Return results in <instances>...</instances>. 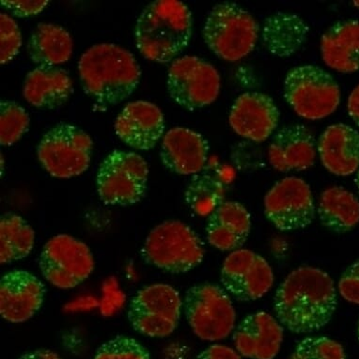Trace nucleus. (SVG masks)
<instances>
[{
	"label": "nucleus",
	"instance_id": "f257e3e1",
	"mask_svg": "<svg viewBox=\"0 0 359 359\" xmlns=\"http://www.w3.org/2000/svg\"><path fill=\"white\" fill-rule=\"evenodd\" d=\"M336 308L335 284L327 273L316 267L302 266L290 273L274 298L278 322L294 334L325 327Z\"/></svg>",
	"mask_w": 359,
	"mask_h": 359
},
{
	"label": "nucleus",
	"instance_id": "6e6552de",
	"mask_svg": "<svg viewBox=\"0 0 359 359\" xmlns=\"http://www.w3.org/2000/svg\"><path fill=\"white\" fill-rule=\"evenodd\" d=\"M93 140L81 128L59 123L39 143L38 159L44 170L59 179H70L85 172L90 167Z\"/></svg>",
	"mask_w": 359,
	"mask_h": 359
},
{
	"label": "nucleus",
	"instance_id": "2f4dec72",
	"mask_svg": "<svg viewBox=\"0 0 359 359\" xmlns=\"http://www.w3.org/2000/svg\"><path fill=\"white\" fill-rule=\"evenodd\" d=\"M93 359H151V356L136 339L118 336L102 345Z\"/></svg>",
	"mask_w": 359,
	"mask_h": 359
},
{
	"label": "nucleus",
	"instance_id": "473e14b6",
	"mask_svg": "<svg viewBox=\"0 0 359 359\" xmlns=\"http://www.w3.org/2000/svg\"><path fill=\"white\" fill-rule=\"evenodd\" d=\"M0 60L1 65H6L18 54L22 46V35L18 25L6 13L0 15Z\"/></svg>",
	"mask_w": 359,
	"mask_h": 359
},
{
	"label": "nucleus",
	"instance_id": "7c9ffc66",
	"mask_svg": "<svg viewBox=\"0 0 359 359\" xmlns=\"http://www.w3.org/2000/svg\"><path fill=\"white\" fill-rule=\"evenodd\" d=\"M291 359H346L339 342L327 337H308L298 342Z\"/></svg>",
	"mask_w": 359,
	"mask_h": 359
},
{
	"label": "nucleus",
	"instance_id": "4c0bfd02",
	"mask_svg": "<svg viewBox=\"0 0 359 359\" xmlns=\"http://www.w3.org/2000/svg\"><path fill=\"white\" fill-rule=\"evenodd\" d=\"M18 359H62L57 353L50 350H36L32 352L24 353Z\"/></svg>",
	"mask_w": 359,
	"mask_h": 359
},
{
	"label": "nucleus",
	"instance_id": "a211bd4d",
	"mask_svg": "<svg viewBox=\"0 0 359 359\" xmlns=\"http://www.w3.org/2000/svg\"><path fill=\"white\" fill-rule=\"evenodd\" d=\"M284 327L269 313L256 312L234 328V346L240 355L251 359H274L283 341Z\"/></svg>",
	"mask_w": 359,
	"mask_h": 359
},
{
	"label": "nucleus",
	"instance_id": "0eeeda50",
	"mask_svg": "<svg viewBox=\"0 0 359 359\" xmlns=\"http://www.w3.org/2000/svg\"><path fill=\"white\" fill-rule=\"evenodd\" d=\"M184 309L193 332L203 341H221L236 327V312L231 295L215 284L191 287L184 297Z\"/></svg>",
	"mask_w": 359,
	"mask_h": 359
},
{
	"label": "nucleus",
	"instance_id": "4be33fe9",
	"mask_svg": "<svg viewBox=\"0 0 359 359\" xmlns=\"http://www.w3.org/2000/svg\"><path fill=\"white\" fill-rule=\"evenodd\" d=\"M250 229L247 208L236 201H224L207 219V239L217 250L233 252L247 242Z\"/></svg>",
	"mask_w": 359,
	"mask_h": 359
},
{
	"label": "nucleus",
	"instance_id": "4468645a",
	"mask_svg": "<svg viewBox=\"0 0 359 359\" xmlns=\"http://www.w3.org/2000/svg\"><path fill=\"white\" fill-rule=\"evenodd\" d=\"M220 281L234 299L250 302L259 299L274 284V273L266 259L253 251L240 248L223 262Z\"/></svg>",
	"mask_w": 359,
	"mask_h": 359
},
{
	"label": "nucleus",
	"instance_id": "f704fd0d",
	"mask_svg": "<svg viewBox=\"0 0 359 359\" xmlns=\"http://www.w3.org/2000/svg\"><path fill=\"white\" fill-rule=\"evenodd\" d=\"M48 0H2L1 5L18 18H29L40 13L48 4Z\"/></svg>",
	"mask_w": 359,
	"mask_h": 359
},
{
	"label": "nucleus",
	"instance_id": "f3484780",
	"mask_svg": "<svg viewBox=\"0 0 359 359\" xmlns=\"http://www.w3.org/2000/svg\"><path fill=\"white\" fill-rule=\"evenodd\" d=\"M115 131L129 147L149 151L164 135L165 117L156 104L145 101L132 102L116 118Z\"/></svg>",
	"mask_w": 359,
	"mask_h": 359
},
{
	"label": "nucleus",
	"instance_id": "9b49d317",
	"mask_svg": "<svg viewBox=\"0 0 359 359\" xmlns=\"http://www.w3.org/2000/svg\"><path fill=\"white\" fill-rule=\"evenodd\" d=\"M40 269L52 285L62 290L73 289L92 275L95 259L85 243L67 234H60L44 245Z\"/></svg>",
	"mask_w": 359,
	"mask_h": 359
},
{
	"label": "nucleus",
	"instance_id": "20e7f679",
	"mask_svg": "<svg viewBox=\"0 0 359 359\" xmlns=\"http://www.w3.org/2000/svg\"><path fill=\"white\" fill-rule=\"evenodd\" d=\"M259 30L258 23L250 13L234 2H222L209 13L203 38L212 53L234 62L254 50Z\"/></svg>",
	"mask_w": 359,
	"mask_h": 359
},
{
	"label": "nucleus",
	"instance_id": "7ed1b4c3",
	"mask_svg": "<svg viewBox=\"0 0 359 359\" xmlns=\"http://www.w3.org/2000/svg\"><path fill=\"white\" fill-rule=\"evenodd\" d=\"M192 15L177 0H156L137 18V48L147 60L168 63L189 46L192 36Z\"/></svg>",
	"mask_w": 359,
	"mask_h": 359
},
{
	"label": "nucleus",
	"instance_id": "412c9836",
	"mask_svg": "<svg viewBox=\"0 0 359 359\" xmlns=\"http://www.w3.org/2000/svg\"><path fill=\"white\" fill-rule=\"evenodd\" d=\"M320 158L330 172L348 176L359 168V133L347 124H333L320 137Z\"/></svg>",
	"mask_w": 359,
	"mask_h": 359
},
{
	"label": "nucleus",
	"instance_id": "6ab92c4d",
	"mask_svg": "<svg viewBox=\"0 0 359 359\" xmlns=\"http://www.w3.org/2000/svg\"><path fill=\"white\" fill-rule=\"evenodd\" d=\"M210 146L198 133L175 127L165 135L160 157L165 167L181 175H195L205 167Z\"/></svg>",
	"mask_w": 359,
	"mask_h": 359
},
{
	"label": "nucleus",
	"instance_id": "cd10ccee",
	"mask_svg": "<svg viewBox=\"0 0 359 359\" xmlns=\"http://www.w3.org/2000/svg\"><path fill=\"white\" fill-rule=\"evenodd\" d=\"M0 262L2 264L29 256L35 243L32 226L15 214L2 215L0 221Z\"/></svg>",
	"mask_w": 359,
	"mask_h": 359
},
{
	"label": "nucleus",
	"instance_id": "f03ea898",
	"mask_svg": "<svg viewBox=\"0 0 359 359\" xmlns=\"http://www.w3.org/2000/svg\"><path fill=\"white\" fill-rule=\"evenodd\" d=\"M79 71L86 95L103 106H115L128 98L142 76L135 57L113 43L88 49L80 57Z\"/></svg>",
	"mask_w": 359,
	"mask_h": 359
},
{
	"label": "nucleus",
	"instance_id": "58836bf2",
	"mask_svg": "<svg viewBox=\"0 0 359 359\" xmlns=\"http://www.w3.org/2000/svg\"><path fill=\"white\" fill-rule=\"evenodd\" d=\"M355 182L356 189H358V191L359 193V168H358V170L356 171V176H355Z\"/></svg>",
	"mask_w": 359,
	"mask_h": 359
},
{
	"label": "nucleus",
	"instance_id": "a19ab883",
	"mask_svg": "<svg viewBox=\"0 0 359 359\" xmlns=\"http://www.w3.org/2000/svg\"><path fill=\"white\" fill-rule=\"evenodd\" d=\"M358 341H359V321L358 325Z\"/></svg>",
	"mask_w": 359,
	"mask_h": 359
},
{
	"label": "nucleus",
	"instance_id": "9d476101",
	"mask_svg": "<svg viewBox=\"0 0 359 359\" xmlns=\"http://www.w3.org/2000/svg\"><path fill=\"white\" fill-rule=\"evenodd\" d=\"M184 302L179 292L168 284L157 283L140 290L128 309L134 330L151 338H165L178 327Z\"/></svg>",
	"mask_w": 359,
	"mask_h": 359
},
{
	"label": "nucleus",
	"instance_id": "aec40b11",
	"mask_svg": "<svg viewBox=\"0 0 359 359\" xmlns=\"http://www.w3.org/2000/svg\"><path fill=\"white\" fill-rule=\"evenodd\" d=\"M316 156V139L303 124L281 128L268 150L270 164L281 172L308 170L314 164Z\"/></svg>",
	"mask_w": 359,
	"mask_h": 359
},
{
	"label": "nucleus",
	"instance_id": "ddd939ff",
	"mask_svg": "<svg viewBox=\"0 0 359 359\" xmlns=\"http://www.w3.org/2000/svg\"><path fill=\"white\" fill-rule=\"evenodd\" d=\"M316 212L311 187L297 177L280 180L264 197L265 217L281 231L308 227Z\"/></svg>",
	"mask_w": 359,
	"mask_h": 359
},
{
	"label": "nucleus",
	"instance_id": "393cba45",
	"mask_svg": "<svg viewBox=\"0 0 359 359\" xmlns=\"http://www.w3.org/2000/svg\"><path fill=\"white\" fill-rule=\"evenodd\" d=\"M309 29L299 16L277 13L264 20L262 39L268 52L280 57L297 53L306 43Z\"/></svg>",
	"mask_w": 359,
	"mask_h": 359
},
{
	"label": "nucleus",
	"instance_id": "72a5a7b5",
	"mask_svg": "<svg viewBox=\"0 0 359 359\" xmlns=\"http://www.w3.org/2000/svg\"><path fill=\"white\" fill-rule=\"evenodd\" d=\"M339 291L348 302L359 305V261L342 273L339 281Z\"/></svg>",
	"mask_w": 359,
	"mask_h": 359
},
{
	"label": "nucleus",
	"instance_id": "dca6fc26",
	"mask_svg": "<svg viewBox=\"0 0 359 359\" xmlns=\"http://www.w3.org/2000/svg\"><path fill=\"white\" fill-rule=\"evenodd\" d=\"M280 111L275 102L264 93L252 92L240 95L230 113V124L237 135L262 142L277 128Z\"/></svg>",
	"mask_w": 359,
	"mask_h": 359
},
{
	"label": "nucleus",
	"instance_id": "c9c22d12",
	"mask_svg": "<svg viewBox=\"0 0 359 359\" xmlns=\"http://www.w3.org/2000/svg\"><path fill=\"white\" fill-rule=\"evenodd\" d=\"M196 359H242L237 351L225 345L215 344L203 351Z\"/></svg>",
	"mask_w": 359,
	"mask_h": 359
},
{
	"label": "nucleus",
	"instance_id": "423d86ee",
	"mask_svg": "<svg viewBox=\"0 0 359 359\" xmlns=\"http://www.w3.org/2000/svg\"><path fill=\"white\" fill-rule=\"evenodd\" d=\"M284 98L300 117L317 121L338 109L341 90L334 77L316 65L292 68L284 82Z\"/></svg>",
	"mask_w": 359,
	"mask_h": 359
},
{
	"label": "nucleus",
	"instance_id": "b1692460",
	"mask_svg": "<svg viewBox=\"0 0 359 359\" xmlns=\"http://www.w3.org/2000/svg\"><path fill=\"white\" fill-rule=\"evenodd\" d=\"M321 52L325 65L339 73L359 70V21L333 25L322 37Z\"/></svg>",
	"mask_w": 359,
	"mask_h": 359
},
{
	"label": "nucleus",
	"instance_id": "ea45409f",
	"mask_svg": "<svg viewBox=\"0 0 359 359\" xmlns=\"http://www.w3.org/2000/svg\"><path fill=\"white\" fill-rule=\"evenodd\" d=\"M353 4L355 5V7L358 8L359 9V1H353Z\"/></svg>",
	"mask_w": 359,
	"mask_h": 359
},
{
	"label": "nucleus",
	"instance_id": "2eb2a0df",
	"mask_svg": "<svg viewBox=\"0 0 359 359\" xmlns=\"http://www.w3.org/2000/svg\"><path fill=\"white\" fill-rule=\"evenodd\" d=\"M46 287L32 273L24 270L8 272L0 281V313L10 323L32 318L43 305Z\"/></svg>",
	"mask_w": 359,
	"mask_h": 359
},
{
	"label": "nucleus",
	"instance_id": "e433bc0d",
	"mask_svg": "<svg viewBox=\"0 0 359 359\" xmlns=\"http://www.w3.org/2000/svg\"><path fill=\"white\" fill-rule=\"evenodd\" d=\"M348 113L359 126V85L353 90L348 99Z\"/></svg>",
	"mask_w": 359,
	"mask_h": 359
},
{
	"label": "nucleus",
	"instance_id": "bb28decb",
	"mask_svg": "<svg viewBox=\"0 0 359 359\" xmlns=\"http://www.w3.org/2000/svg\"><path fill=\"white\" fill-rule=\"evenodd\" d=\"M317 212L322 225L328 230L348 233L359 224V201L344 187H330L322 193Z\"/></svg>",
	"mask_w": 359,
	"mask_h": 359
},
{
	"label": "nucleus",
	"instance_id": "c756f323",
	"mask_svg": "<svg viewBox=\"0 0 359 359\" xmlns=\"http://www.w3.org/2000/svg\"><path fill=\"white\" fill-rule=\"evenodd\" d=\"M29 117L15 102L2 100L0 103V143L11 146L18 142L27 131Z\"/></svg>",
	"mask_w": 359,
	"mask_h": 359
},
{
	"label": "nucleus",
	"instance_id": "39448f33",
	"mask_svg": "<svg viewBox=\"0 0 359 359\" xmlns=\"http://www.w3.org/2000/svg\"><path fill=\"white\" fill-rule=\"evenodd\" d=\"M143 259L164 271L182 274L194 269L204 258L200 237L187 224L165 221L154 227L145 240Z\"/></svg>",
	"mask_w": 359,
	"mask_h": 359
},
{
	"label": "nucleus",
	"instance_id": "c85d7f7f",
	"mask_svg": "<svg viewBox=\"0 0 359 359\" xmlns=\"http://www.w3.org/2000/svg\"><path fill=\"white\" fill-rule=\"evenodd\" d=\"M225 186L211 173L196 174L187 187L184 200L200 217H209L225 200Z\"/></svg>",
	"mask_w": 359,
	"mask_h": 359
},
{
	"label": "nucleus",
	"instance_id": "f8f14e48",
	"mask_svg": "<svg viewBox=\"0 0 359 359\" xmlns=\"http://www.w3.org/2000/svg\"><path fill=\"white\" fill-rule=\"evenodd\" d=\"M170 98L184 109H203L214 103L220 92L221 80L217 69L198 57L174 60L168 74Z\"/></svg>",
	"mask_w": 359,
	"mask_h": 359
},
{
	"label": "nucleus",
	"instance_id": "a878e982",
	"mask_svg": "<svg viewBox=\"0 0 359 359\" xmlns=\"http://www.w3.org/2000/svg\"><path fill=\"white\" fill-rule=\"evenodd\" d=\"M70 33L56 24L41 23L27 43L30 60L39 66H57L70 60L73 53Z\"/></svg>",
	"mask_w": 359,
	"mask_h": 359
},
{
	"label": "nucleus",
	"instance_id": "1a4fd4ad",
	"mask_svg": "<svg viewBox=\"0 0 359 359\" xmlns=\"http://www.w3.org/2000/svg\"><path fill=\"white\" fill-rule=\"evenodd\" d=\"M148 175V164L143 157L131 151H112L99 167V196L107 205L137 203L144 197Z\"/></svg>",
	"mask_w": 359,
	"mask_h": 359
},
{
	"label": "nucleus",
	"instance_id": "5701e85b",
	"mask_svg": "<svg viewBox=\"0 0 359 359\" xmlns=\"http://www.w3.org/2000/svg\"><path fill=\"white\" fill-rule=\"evenodd\" d=\"M67 72L56 66H38L25 79L23 95L32 106L41 109L62 107L73 95Z\"/></svg>",
	"mask_w": 359,
	"mask_h": 359
}]
</instances>
